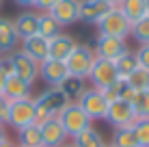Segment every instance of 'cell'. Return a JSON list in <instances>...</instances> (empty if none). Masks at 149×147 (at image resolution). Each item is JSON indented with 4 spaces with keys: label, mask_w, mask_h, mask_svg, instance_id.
Listing matches in <instances>:
<instances>
[{
    "label": "cell",
    "mask_w": 149,
    "mask_h": 147,
    "mask_svg": "<svg viewBox=\"0 0 149 147\" xmlns=\"http://www.w3.org/2000/svg\"><path fill=\"white\" fill-rule=\"evenodd\" d=\"M35 100V108H37V123H43V121L58 117L63 113V108L69 104V100L61 93L58 89H45L43 93H39Z\"/></svg>",
    "instance_id": "cell-1"
},
{
    "label": "cell",
    "mask_w": 149,
    "mask_h": 147,
    "mask_svg": "<svg viewBox=\"0 0 149 147\" xmlns=\"http://www.w3.org/2000/svg\"><path fill=\"white\" fill-rule=\"evenodd\" d=\"M95 50L86 43H78L74 48V52L67 56L65 61V67H67L69 76H76V78H89L91 69H93V63H95Z\"/></svg>",
    "instance_id": "cell-2"
},
{
    "label": "cell",
    "mask_w": 149,
    "mask_h": 147,
    "mask_svg": "<svg viewBox=\"0 0 149 147\" xmlns=\"http://www.w3.org/2000/svg\"><path fill=\"white\" fill-rule=\"evenodd\" d=\"M58 121H61V125L65 128V134H67L69 139L78 136L80 132H84L86 128H91V125H93L91 117L80 108L78 102H69L67 106H65L63 113L58 115Z\"/></svg>",
    "instance_id": "cell-3"
},
{
    "label": "cell",
    "mask_w": 149,
    "mask_h": 147,
    "mask_svg": "<svg viewBox=\"0 0 149 147\" xmlns=\"http://www.w3.org/2000/svg\"><path fill=\"white\" fill-rule=\"evenodd\" d=\"M102 37H117V39H127L132 35V22L123 15L119 9H110L97 24Z\"/></svg>",
    "instance_id": "cell-4"
},
{
    "label": "cell",
    "mask_w": 149,
    "mask_h": 147,
    "mask_svg": "<svg viewBox=\"0 0 149 147\" xmlns=\"http://www.w3.org/2000/svg\"><path fill=\"white\" fill-rule=\"evenodd\" d=\"M37 123V108H35V100L26 98V100H15L9 106V119L7 125H11L13 130H22L26 125Z\"/></svg>",
    "instance_id": "cell-5"
},
{
    "label": "cell",
    "mask_w": 149,
    "mask_h": 147,
    "mask_svg": "<svg viewBox=\"0 0 149 147\" xmlns=\"http://www.w3.org/2000/svg\"><path fill=\"white\" fill-rule=\"evenodd\" d=\"M89 80H91V87L93 89H108L112 84L119 80V72H117V65L112 63V61H106V59H95L93 63V69H91L89 74Z\"/></svg>",
    "instance_id": "cell-6"
},
{
    "label": "cell",
    "mask_w": 149,
    "mask_h": 147,
    "mask_svg": "<svg viewBox=\"0 0 149 147\" xmlns=\"http://www.w3.org/2000/svg\"><path fill=\"white\" fill-rule=\"evenodd\" d=\"M78 104H80V108L91 117V121H95V119H106V113H108V104L110 102L106 100V95L102 93L100 89L89 87L84 93H82V98L78 100Z\"/></svg>",
    "instance_id": "cell-7"
},
{
    "label": "cell",
    "mask_w": 149,
    "mask_h": 147,
    "mask_svg": "<svg viewBox=\"0 0 149 147\" xmlns=\"http://www.w3.org/2000/svg\"><path fill=\"white\" fill-rule=\"evenodd\" d=\"M91 48L95 50V56L106 59V61H112V63H115L117 59H121L125 52H130V48H127V41H125V39L102 37V35L95 39V43L91 45Z\"/></svg>",
    "instance_id": "cell-8"
},
{
    "label": "cell",
    "mask_w": 149,
    "mask_h": 147,
    "mask_svg": "<svg viewBox=\"0 0 149 147\" xmlns=\"http://www.w3.org/2000/svg\"><path fill=\"white\" fill-rule=\"evenodd\" d=\"M106 121H108L112 128L132 125L136 121V113H134L132 102H127V100H115V102H110L108 113H106Z\"/></svg>",
    "instance_id": "cell-9"
},
{
    "label": "cell",
    "mask_w": 149,
    "mask_h": 147,
    "mask_svg": "<svg viewBox=\"0 0 149 147\" xmlns=\"http://www.w3.org/2000/svg\"><path fill=\"white\" fill-rule=\"evenodd\" d=\"M69 76L67 67H65L63 61H54V59H48L43 63H39V78L48 84L50 89H58L61 82Z\"/></svg>",
    "instance_id": "cell-10"
},
{
    "label": "cell",
    "mask_w": 149,
    "mask_h": 147,
    "mask_svg": "<svg viewBox=\"0 0 149 147\" xmlns=\"http://www.w3.org/2000/svg\"><path fill=\"white\" fill-rule=\"evenodd\" d=\"M50 15L61 26H71V24L80 22V0H58L50 9Z\"/></svg>",
    "instance_id": "cell-11"
},
{
    "label": "cell",
    "mask_w": 149,
    "mask_h": 147,
    "mask_svg": "<svg viewBox=\"0 0 149 147\" xmlns=\"http://www.w3.org/2000/svg\"><path fill=\"white\" fill-rule=\"evenodd\" d=\"M13 59V67H15V76H19L22 80H26L28 84H35V80L39 78V63L33 61L28 54H24L22 50L11 52Z\"/></svg>",
    "instance_id": "cell-12"
},
{
    "label": "cell",
    "mask_w": 149,
    "mask_h": 147,
    "mask_svg": "<svg viewBox=\"0 0 149 147\" xmlns=\"http://www.w3.org/2000/svg\"><path fill=\"white\" fill-rule=\"evenodd\" d=\"M115 9L112 4H108L106 0H80V22L84 24H100V20L106 13Z\"/></svg>",
    "instance_id": "cell-13"
},
{
    "label": "cell",
    "mask_w": 149,
    "mask_h": 147,
    "mask_svg": "<svg viewBox=\"0 0 149 147\" xmlns=\"http://www.w3.org/2000/svg\"><path fill=\"white\" fill-rule=\"evenodd\" d=\"M19 50L24 54H28L33 61H37V63H43V61L50 59V41L43 39L41 35H33L28 39H22L19 41Z\"/></svg>",
    "instance_id": "cell-14"
},
{
    "label": "cell",
    "mask_w": 149,
    "mask_h": 147,
    "mask_svg": "<svg viewBox=\"0 0 149 147\" xmlns=\"http://www.w3.org/2000/svg\"><path fill=\"white\" fill-rule=\"evenodd\" d=\"M41 125V139H43V147H63L67 141L65 128L61 125L58 117H52L48 121H43Z\"/></svg>",
    "instance_id": "cell-15"
},
{
    "label": "cell",
    "mask_w": 149,
    "mask_h": 147,
    "mask_svg": "<svg viewBox=\"0 0 149 147\" xmlns=\"http://www.w3.org/2000/svg\"><path fill=\"white\" fill-rule=\"evenodd\" d=\"M15 50H19V37H17L13 20L0 17V56L11 54Z\"/></svg>",
    "instance_id": "cell-16"
},
{
    "label": "cell",
    "mask_w": 149,
    "mask_h": 147,
    "mask_svg": "<svg viewBox=\"0 0 149 147\" xmlns=\"http://www.w3.org/2000/svg\"><path fill=\"white\" fill-rule=\"evenodd\" d=\"M13 24H15L19 41L33 37V35H39V11H22L13 20Z\"/></svg>",
    "instance_id": "cell-17"
},
{
    "label": "cell",
    "mask_w": 149,
    "mask_h": 147,
    "mask_svg": "<svg viewBox=\"0 0 149 147\" xmlns=\"http://www.w3.org/2000/svg\"><path fill=\"white\" fill-rule=\"evenodd\" d=\"M76 39L71 37V35L67 33H61V35H56L54 39H50V59H54V61H67V56L71 52H74V48H76Z\"/></svg>",
    "instance_id": "cell-18"
},
{
    "label": "cell",
    "mask_w": 149,
    "mask_h": 147,
    "mask_svg": "<svg viewBox=\"0 0 149 147\" xmlns=\"http://www.w3.org/2000/svg\"><path fill=\"white\" fill-rule=\"evenodd\" d=\"M30 91H33V84H28L26 80H22L19 76H9L7 82H4V91L2 93L9 98V102H15V100H26L30 98Z\"/></svg>",
    "instance_id": "cell-19"
},
{
    "label": "cell",
    "mask_w": 149,
    "mask_h": 147,
    "mask_svg": "<svg viewBox=\"0 0 149 147\" xmlns=\"http://www.w3.org/2000/svg\"><path fill=\"white\" fill-rule=\"evenodd\" d=\"M86 89H89L86 87V80L84 78H76V76H67L58 87V91L69 100V102H78Z\"/></svg>",
    "instance_id": "cell-20"
},
{
    "label": "cell",
    "mask_w": 149,
    "mask_h": 147,
    "mask_svg": "<svg viewBox=\"0 0 149 147\" xmlns=\"http://www.w3.org/2000/svg\"><path fill=\"white\" fill-rule=\"evenodd\" d=\"M17 145L19 147H43L41 125L33 123V125H26V128L17 130Z\"/></svg>",
    "instance_id": "cell-21"
},
{
    "label": "cell",
    "mask_w": 149,
    "mask_h": 147,
    "mask_svg": "<svg viewBox=\"0 0 149 147\" xmlns=\"http://www.w3.org/2000/svg\"><path fill=\"white\" fill-rule=\"evenodd\" d=\"M71 145L74 147H106V141H104V136H102L100 130H95L93 125H91L84 132H80L78 136H74V139H71Z\"/></svg>",
    "instance_id": "cell-22"
},
{
    "label": "cell",
    "mask_w": 149,
    "mask_h": 147,
    "mask_svg": "<svg viewBox=\"0 0 149 147\" xmlns=\"http://www.w3.org/2000/svg\"><path fill=\"white\" fill-rule=\"evenodd\" d=\"M117 9H119V11L125 15L132 24L138 22L141 17H145V15H147V4H145V0H121Z\"/></svg>",
    "instance_id": "cell-23"
},
{
    "label": "cell",
    "mask_w": 149,
    "mask_h": 147,
    "mask_svg": "<svg viewBox=\"0 0 149 147\" xmlns=\"http://www.w3.org/2000/svg\"><path fill=\"white\" fill-rule=\"evenodd\" d=\"M61 33H63V26L50 15V11H43V13L39 11V35L41 37L50 41V39H54Z\"/></svg>",
    "instance_id": "cell-24"
},
{
    "label": "cell",
    "mask_w": 149,
    "mask_h": 147,
    "mask_svg": "<svg viewBox=\"0 0 149 147\" xmlns=\"http://www.w3.org/2000/svg\"><path fill=\"white\" fill-rule=\"evenodd\" d=\"M112 147H138L136 134L132 125H125V128H115L112 132Z\"/></svg>",
    "instance_id": "cell-25"
},
{
    "label": "cell",
    "mask_w": 149,
    "mask_h": 147,
    "mask_svg": "<svg viewBox=\"0 0 149 147\" xmlns=\"http://www.w3.org/2000/svg\"><path fill=\"white\" fill-rule=\"evenodd\" d=\"M115 65H117V72H119V78H123L125 80L127 76H130L134 69H138V61H136V54L132 52H125L121 59H117L115 61Z\"/></svg>",
    "instance_id": "cell-26"
},
{
    "label": "cell",
    "mask_w": 149,
    "mask_h": 147,
    "mask_svg": "<svg viewBox=\"0 0 149 147\" xmlns=\"http://www.w3.org/2000/svg\"><path fill=\"white\" fill-rule=\"evenodd\" d=\"M125 82L130 84L136 93H141V91H149V72H147V69H143V67H138V69H134V72L125 78Z\"/></svg>",
    "instance_id": "cell-27"
},
{
    "label": "cell",
    "mask_w": 149,
    "mask_h": 147,
    "mask_svg": "<svg viewBox=\"0 0 149 147\" xmlns=\"http://www.w3.org/2000/svg\"><path fill=\"white\" fill-rule=\"evenodd\" d=\"M130 37H134L136 43H149V15H145V17H141L138 22L132 24V35Z\"/></svg>",
    "instance_id": "cell-28"
},
{
    "label": "cell",
    "mask_w": 149,
    "mask_h": 147,
    "mask_svg": "<svg viewBox=\"0 0 149 147\" xmlns=\"http://www.w3.org/2000/svg\"><path fill=\"white\" fill-rule=\"evenodd\" d=\"M132 106H134L136 119H149V91H141V93H136Z\"/></svg>",
    "instance_id": "cell-29"
},
{
    "label": "cell",
    "mask_w": 149,
    "mask_h": 147,
    "mask_svg": "<svg viewBox=\"0 0 149 147\" xmlns=\"http://www.w3.org/2000/svg\"><path fill=\"white\" fill-rule=\"evenodd\" d=\"M132 128H134L138 147H149V119H136Z\"/></svg>",
    "instance_id": "cell-30"
},
{
    "label": "cell",
    "mask_w": 149,
    "mask_h": 147,
    "mask_svg": "<svg viewBox=\"0 0 149 147\" xmlns=\"http://www.w3.org/2000/svg\"><path fill=\"white\" fill-rule=\"evenodd\" d=\"M134 54H136V61H138V67H143V69L149 72V43L138 45V50Z\"/></svg>",
    "instance_id": "cell-31"
},
{
    "label": "cell",
    "mask_w": 149,
    "mask_h": 147,
    "mask_svg": "<svg viewBox=\"0 0 149 147\" xmlns=\"http://www.w3.org/2000/svg\"><path fill=\"white\" fill-rule=\"evenodd\" d=\"M9 98L4 93H0V125H7V119H9Z\"/></svg>",
    "instance_id": "cell-32"
},
{
    "label": "cell",
    "mask_w": 149,
    "mask_h": 147,
    "mask_svg": "<svg viewBox=\"0 0 149 147\" xmlns=\"http://www.w3.org/2000/svg\"><path fill=\"white\" fill-rule=\"evenodd\" d=\"M0 69H2V74L7 76V78L15 74V67H13V59H11V54H4V56H0Z\"/></svg>",
    "instance_id": "cell-33"
},
{
    "label": "cell",
    "mask_w": 149,
    "mask_h": 147,
    "mask_svg": "<svg viewBox=\"0 0 149 147\" xmlns=\"http://www.w3.org/2000/svg\"><path fill=\"white\" fill-rule=\"evenodd\" d=\"M56 2L58 0H35V9H41V13H43V11H50Z\"/></svg>",
    "instance_id": "cell-34"
},
{
    "label": "cell",
    "mask_w": 149,
    "mask_h": 147,
    "mask_svg": "<svg viewBox=\"0 0 149 147\" xmlns=\"http://www.w3.org/2000/svg\"><path fill=\"white\" fill-rule=\"evenodd\" d=\"M17 7H24V9H33L35 7V0H13Z\"/></svg>",
    "instance_id": "cell-35"
},
{
    "label": "cell",
    "mask_w": 149,
    "mask_h": 147,
    "mask_svg": "<svg viewBox=\"0 0 149 147\" xmlns=\"http://www.w3.org/2000/svg\"><path fill=\"white\" fill-rule=\"evenodd\" d=\"M4 141H9V136H7V130H4V125H0V143H4Z\"/></svg>",
    "instance_id": "cell-36"
},
{
    "label": "cell",
    "mask_w": 149,
    "mask_h": 147,
    "mask_svg": "<svg viewBox=\"0 0 149 147\" xmlns=\"http://www.w3.org/2000/svg\"><path fill=\"white\" fill-rule=\"evenodd\" d=\"M4 82H7V76L2 74V69H0V93L4 91Z\"/></svg>",
    "instance_id": "cell-37"
},
{
    "label": "cell",
    "mask_w": 149,
    "mask_h": 147,
    "mask_svg": "<svg viewBox=\"0 0 149 147\" xmlns=\"http://www.w3.org/2000/svg\"><path fill=\"white\" fill-rule=\"evenodd\" d=\"M0 147H17V143H13V141L9 139V141H4V143H0Z\"/></svg>",
    "instance_id": "cell-38"
},
{
    "label": "cell",
    "mask_w": 149,
    "mask_h": 147,
    "mask_svg": "<svg viewBox=\"0 0 149 147\" xmlns=\"http://www.w3.org/2000/svg\"><path fill=\"white\" fill-rule=\"evenodd\" d=\"M106 2L112 4V7H119V2H121V0H106Z\"/></svg>",
    "instance_id": "cell-39"
},
{
    "label": "cell",
    "mask_w": 149,
    "mask_h": 147,
    "mask_svg": "<svg viewBox=\"0 0 149 147\" xmlns=\"http://www.w3.org/2000/svg\"><path fill=\"white\" fill-rule=\"evenodd\" d=\"M145 4H147V15H149V0H145Z\"/></svg>",
    "instance_id": "cell-40"
},
{
    "label": "cell",
    "mask_w": 149,
    "mask_h": 147,
    "mask_svg": "<svg viewBox=\"0 0 149 147\" xmlns=\"http://www.w3.org/2000/svg\"><path fill=\"white\" fill-rule=\"evenodd\" d=\"M63 147H74V145H71V143H65V145H63Z\"/></svg>",
    "instance_id": "cell-41"
},
{
    "label": "cell",
    "mask_w": 149,
    "mask_h": 147,
    "mask_svg": "<svg viewBox=\"0 0 149 147\" xmlns=\"http://www.w3.org/2000/svg\"><path fill=\"white\" fill-rule=\"evenodd\" d=\"M106 147H112V145H108V143H106Z\"/></svg>",
    "instance_id": "cell-42"
},
{
    "label": "cell",
    "mask_w": 149,
    "mask_h": 147,
    "mask_svg": "<svg viewBox=\"0 0 149 147\" xmlns=\"http://www.w3.org/2000/svg\"><path fill=\"white\" fill-rule=\"evenodd\" d=\"M0 7H2V0H0Z\"/></svg>",
    "instance_id": "cell-43"
},
{
    "label": "cell",
    "mask_w": 149,
    "mask_h": 147,
    "mask_svg": "<svg viewBox=\"0 0 149 147\" xmlns=\"http://www.w3.org/2000/svg\"><path fill=\"white\" fill-rule=\"evenodd\" d=\"M17 147H19V145H17Z\"/></svg>",
    "instance_id": "cell-44"
}]
</instances>
